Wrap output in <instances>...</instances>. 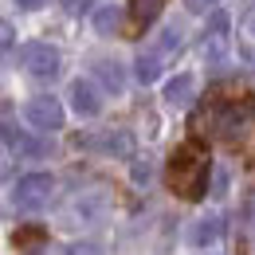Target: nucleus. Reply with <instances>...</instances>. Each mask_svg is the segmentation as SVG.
Here are the masks:
<instances>
[{
  "instance_id": "26",
  "label": "nucleus",
  "mask_w": 255,
  "mask_h": 255,
  "mask_svg": "<svg viewBox=\"0 0 255 255\" xmlns=\"http://www.w3.org/2000/svg\"><path fill=\"white\" fill-rule=\"evenodd\" d=\"M252 240H255V200H252Z\"/></svg>"
},
{
  "instance_id": "20",
  "label": "nucleus",
  "mask_w": 255,
  "mask_h": 255,
  "mask_svg": "<svg viewBox=\"0 0 255 255\" xmlns=\"http://www.w3.org/2000/svg\"><path fill=\"white\" fill-rule=\"evenodd\" d=\"M12 43H16V28H12L8 20H0V51H8Z\"/></svg>"
},
{
  "instance_id": "18",
  "label": "nucleus",
  "mask_w": 255,
  "mask_h": 255,
  "mask_svg": "<svg viewBox=\"0 0 255 255\" xmlns=\"http://www.w3.org/2000/svg\"><path fill=\"white\" fill-rule=\"evenodd\" d=\"M91 4L95 0H59V8H63L67 16H83V12H91Z\"/></svg>"
},
{
  "instance_id": "17",
  "label": "nucleus",
  "mask_w": 255,
  "mask_h": 255,
  "mask_svg": "<svg viewBox=\"0 0 255 255\" xmlns=\"http://www.w3.org/2000/svg\"><path fill=\"white\" fill-rule=\"evenodd\" d=\"M43 244V228H20L16 232V248H35Z\"/></svg>"
},
{
  "instance_id": "14",
  "label": "nucleus",
  "mask_w": 255,
  "mask_h": 255,
  "mask_svg": "<svg viewBox=\"0 0 255 255\" xmlns=\"http://www.w3.org/2000/svg\"><path fill=\"white\" fill-rule=\"evenodd\" d=\"M118 24H122V8H118V4H106V8H98V12H95V28L102 35L118 32Z\"/></svg>"
},
{
  "instance_id": "1",
  "label": "nucleus",
  "mask_w": 255,
  "mask_h": 255,
  "mask_svg": "<svg viewBox=\"0 0 255 255\" xmlns=\"http://www.w3.org/2000/svg\"><path fill=\"white\" fill-rule=\"evenodd\" d=\"M208 153L200 145H181L169 157V189L185 200H200L208 189Z\"/></svg>"
},
{
  "instance_id": "25",
  "label": "nucleus",
  "mask_w": 255,
  "mask_h": 255,
  "mask_svg": "<svg viewBox=\"0 0 255 255\" xmlns=\"http://www.w3.org/2000/svg\"><path fill=\"white\" fill-rule=\"evenodd\" d=\"M248 32L255 35V12H252V16H248Z\"/></svg>"
},
{
  "instance_id": "16",
  "label": "nucleus",
  "mask_w": 255,
  "mask_h": 255,
  "mask_svg": "<svg viewBox=\"0 0 255 255\" xmlns=\"http://www.w3.org/2000/svg\"><path fill=\"white\" fill-rule=\"evenodd\" d=\"M161 4H165V0H133V24H137V28L153 24L157 12H161Z\"/></svg>"
},
{
  "instance_id": "12",
  "label": "nucleus",
  "mask_w": 255,
  "mask_h": 255,
  "mask_svg": "<svg viewBox=\"0 0 255 255\" xmlns=\"http://www.w3.org/2000/svg\"><path fill=\"white\" fill-rule=\"evenodd\" d=\"M95 75H98V83H102L110 95H122V91H126V71H122V63H114V59H98Z\"/></svg>"
},
{
  "instance_id": "23",
  "label": "nucleus",
  "mask_w": 255,
  "mask_h": 255,
  "mask_svg": "<svg viewBox=\"0 0 255 255\" xmlns=\"http://www.w3.org/2000/svg\"><path fill=\"white\" fill-rule=\"evenodd\" d=\"M16 4H20V12H35V8H43L47 0H16Z\"/></svg>"
},
{
  "instance_id": "15",
  "label": "nucleus",
  "mask_w": 255,
  "mask_h": 255,
  "mask_svg": "<svg viewBox=\"0 0 255 255\" xmlns=\"http://www.w3.org/2000/svg\"><path fill=\"white\" fill-rule=\"evenodd\" d=\"M181 43H185V35H181V28H161V35H157V51L161 59L165 55H173V51H181Z\"/></svg>"
},
{
  "instance_id": "9",
  "label": "nucleus",
  "mask_w": 255,
  "mask_h": 255,
  "mask_svg": "<svg viewBox=\"0 0 255 255\" xmlns=\"http://www.w3.org/2000/svg\"><path fill=\"white\" fill-rule=\"evenodd\" d=\"M71 106H75L79 118H95L102 110V95H98V87L91 79H75L71 83Z\"/></svg>"
},
{
  "instance_id": "21",
  "label": "nucleus",
  "mask_w": 255,
  "mask_h": 255,
  "mask_svg": "<svg viewBox=\"0 0 255 255\" xmlns=\"http://www.w3.org/2000/svg\"><path fill=\"white\" fill-rule=\"evenodd\" d=\"M185 8L196 12V16H204V12H212V8H216V0H185Z\"/></svg>"
},
{
  "instance_id": "6",
  "label": "nucleus",
  "mask_w": 255,
  "mask_h": 255,
  "mask_svg": "<svg viewBox=\"0 0 255 255\" xmlns=\"http://www.w3.org/2000/svg\"><path fill=\"white\" fill-rule=\"evenodd\" d=\"M228 32H232V16L220 12V8H212L208 28H204V59L220 63L224 55H228Z\"/></svg>"
},
{
  "instance_id": "19",
  "label": "nucleus",
  "mask_w": 255,
  "mask_h": 255,
  "mask_svg": "<svg viewBox=\"0 0 255 255\" xmlns=\"http://www.w3.org/2000/svg\"><path fill=\"white\" fill-rule=\"evenodd\" d=\"M133 185H149V177H153V169H149V161H133Z\"/></svg>"
},
{
  "instance_id": "4",
  "label": "nucleus",
  "mask_w": 255,
  "mask_h": 255,
  "mask_svg": "<svg viewBox=\"0 0 255 255\" xmlns=\"http://www.w3.org/2000/svg\"><path fill=\"white\" fill-rule=\"evenodd\" d=\"M24 67H28V75H35V79H55L59 67H63V55H59L55 43L35 39V43L24 47Z\"/></svg>"
},
{
  "instance_id": "22",
  "label": "nucleus",
  "mask_w": 255,
  "mask_h": 255,
  "mask_svg": "<svg viewBox=\"0 0 255 255\" xmlns=\"http://www.w3.org/2000/svg\"><path fill=\"white\" fill-rule=\"evenodd\" d=\"M67 255H102V248H98V244H75Z\"/></svg>"
},
{
  "instance_id": "13",
  "label": "nucleus",
  "mask_w": 255,
  "mask_h": 255,
  "mask_svg": "<svg viewBox=\"0 0 255 255\" xmlns=\"http://www.w3.org/2000/svg\"><path fill=\"white\" fill-rule=\"evenodd\" d=\"M161 63H165V59H161L157 51H141V55L133 59V79H137V83H157Z\"/></svg>"
},
{
  "instance_id": "24",
  "label": "nucleus",
  "mask_w": 255,
  "mask_h": 255,
  "mask_svg": "<svg viewBox=\"0 0 255 255\" xmlns=\"http://www.w3.org/2000/svg\"><path fill=\"white\" fill-rule=\"evenodd\" d=\"M39 255H67V252H63V248H43Z\"/></svg>"
},
{
  "instance_id": "3",
  "label": "nucleus",
  "mask_w": 255,
  "mask_h": 255,
  "mask_svg": "<svg viewBox=\"0 0 255 255\" xmlns=\"http://www.w3.org/2000/svg\"><path fill=\"white\" fill-rule=\"evenodd\" d=\"M24 118H28V126L39 129V133H55V129H63V102L51 95H35L28 98V106H24Z\"/></svg>"
},
{
  "instance_id": "8",
  "label": "nucleus",
  "mask_w": 255,
  "mask_h": 255,
  "mask_svg": "<svg viewBox=\"0 0 255 255\" xmlns=\"http://www.w3.org/2000/svg\"><path fill=\"white\" fill-rule=\"evenodd\" d=\"M224 228H228V220H224L220 212H208V216H200L189 228V244L192 248H212V244L224 240Z\"/></svg>"
},
{
  "instance_id": "10",
  "label": "nucleus",
  "mask_w": 255,
  "mask_h": 255,
  "mask_svg": "<svg viewBox=\"0 0 255 255\" xmlns=\"http://www.w3.org/2000/svg\"><path fill=\"white\" fill-rule=\"evenodd\" d=\"M95 145H98V153H106V157H133V149H137V141H133V133H129V129L98 133Z\"/></svg>"
},
{
  "instance_id": "2",
  "label": "nucleus",
  "mask_w": 255,
  "mask_h": 255,
  "mask_svg": "<svg viewBox=\"0 0 255 255\" xmlns=\"http://www.w3.org/2000/svg\"><path fill=\"white\" fill-rule=\"evenodd\" d=\"M51 196H55V177H51V173H28V177H20L16 189H12V200H16L20 212H39V208H47Z\"/></svg>"
},
{
  "instance_id": "5",
  "label": "nucleus",
  "mask_w": 255,
  "mask_h": 255,
  "mask_svg": "<svg viewBox=\"0 0 255 255\" xmlns=\"http://www.w3.org/2000/svg\"><path fill=\"white\" fill-rule=\"evenodd\" d=\"M255 118V98L252 95H244V98H236V102H228L220 110V118H216V133L220 137H240L244 129H248V122Z\"/></svg>"
},
{
  "instance_id": "11",
  "label": "nucleus",
  "mask_w": 255,
  "mask_h": 255,
  "mask_svg": "<svg viewBox=\"0 0 255 255\" xmlns=\"http://www.w3.org/2000/svg\"><path fill=\"white\" fill-rule=\"evenodd\" d=\"M192 95H196V79H192V75H173V79L165 83V102H169V106H189Z\"/></svg>"
},
{
  "instance_id": "7",
  "label": "nucleus",
  "mask_w": 255,
  "mask_h": 255,
  "mask_svg": "<svg viewBox=\"0 0 255 255\" xmlns=\"http://www.w3.org/2000/svg\"><path fill=\"white\" fill-rule=\"evenodd\" d=\"M0 133H4V141L20 153V157H47L51 153V141H43V137H35V133H28V129L12 126L8 118L0 122Z\"/></svg>"
}]
</instances>
